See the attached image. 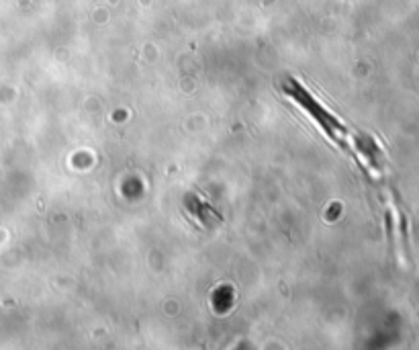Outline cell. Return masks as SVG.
Returning a JSON list of instances; mask_svg holds the SVG:
<instances>
[{"instance_id":"cell-1","label":"cell","mask_w":419,"mask_h":350,"mask_svg":"<svg viewBox=\"0 0 419 350\" xmlns=\"http://www.w3.org/2000/svg\"><path fill=\"white\" fill-rule=\"evenodd\" d=\"M282 90L289 99H293L295 103L299 104L300 109L307 111L309 117L315 119V123L320 125L321 129L336 142L338 145H341L344 150H348L354 158H358L360 164L370 166V172L375 168V152L377 147L375 144H370L368 140H358L346 125L339 121L338 117L323 104L295 78H286L282 83Z\"/></svg>"}]
</instances>
